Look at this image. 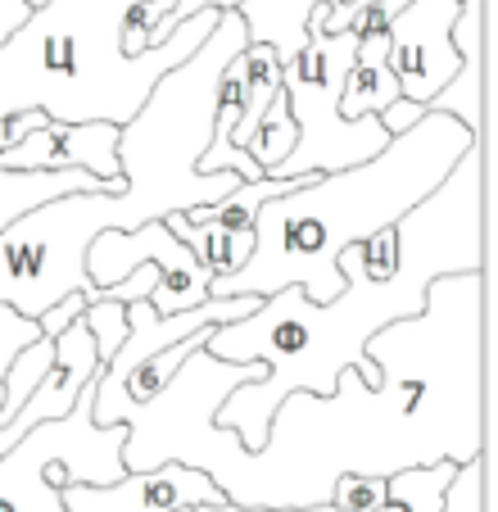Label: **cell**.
Segmentation results:
<instances>
[{"mask_svg":"<svg viewBox=\"0 0 498 512\" xmlns=\"http://www.w3.org/2000/svg\"><path fill=\"white\" fill-rule=\"evenodd\" d=\"M485 272H453L426 286V309L376 331L367 358L381 386L354 368L336 390L286 395L259 449L213 426L236 386L263 377V363H222L195 349L150 404L123 408V467L154 472L182 463L204 472L240 508H326L340 476H399L431 463L485 454Z\"/></svg>","mask_w":498,"mask_h":512,"instance_id":"1","label":"cell"},{"mask_svg":"<svg viewBox=\"0 0 498 512\" xmlns=\"http://www.w3.org/2000/svg\"><path fill=\"white\" fill-rule=\"evenodd\" d=\"M399 268L376 281L358 268L354 250L340 254L345 290L313 304L299 286H286L259 304L245 322L218 327L209 354L222 363H263V377L236 386L213 413V426L231 431L240 449H259L277 404L295 390L326 399L340 372L354 368L367 386H381V368L367 358L376 331L408 322L426 309V286L453 272H485V141L471 145L449 177L412 213L394 223Z\"/></svg>","mask_w":498,"mask_h":512,"instance_id":"2","label":"cell"},{"mask_svg":"<svg viewBox=\"0 0 498 512\" xmlns=\"http://www.w3.org/2000/svg\"><path fill=\"white\" fill-rule=\"evenodd\" d=\"M471 145L480 141L458 118L426 109L422 123L403 136H390L376 159L345 173L308 177L290 195L268 200L254 213V254L240 272L213 281L209 300H231V295L268 300L286 286H299L313 304L336 300L345 290L340 254L417 209L458 168Z\"/></svg>","mask_w":498,"mask_h":512,"instance_id":"3","label":"cell"},{"mask_svg":"<svg viewBox=\"0 0 498 512\" xmlns=\"http://www.w3.org/2000/svg\"><path fill=\"white\" fill-rule=\"evenodd\" d=\"M141 0H46L0 46V123L46 114L50 123H132L154 82L204 46L222 14L177 23L145 55H123V19Z\"/></svg>","mask_w":498,"mask_h":512,"instance_id":"4","label":"cell"},{"mask_svg":"<svg viewBox=\"0 0 498 512\" xmlns=\"http://www.w3.org/2000/svg\"><path fill=\"white\" fill-rule=\"evenodd\" d=\"M249 46L245 19L227 10L191 59L163 73L132 123L118 127V173L123 191H87V218L100 232L136 227L218 204L240 186L236 173H200V155L213 136V96L222 68Z\"/></svg>","mask_w":498,"mask_h":512,"instance_id":"5","label":"cell"},{"mask_svg":"<svg viewBox=\"0 0 498 512\" xmlns=\"http://www.w3.org/2000/svg\"><path fill=\"white\" fill-rule=\"evenodd\" d=\"M358 37L340 32L326 37L317 23H308V41L286 68H281V91H286L290 118H295V150L277 177H326L345 173L367 159H376L390 145L381 118H340V91L354 68Z\"/></svg>","mask_w":498,"mask_h":512,"instance_id":"6","label":"cell"},{"mask_svg":"<svg viewBox=\"0 0 498 512\" xmlns=\"http://www.w3.org/2000/svg\"><path fill=\"white\" fill-rule=\"evenodd\" d=\"M96 381H87L68 417L32 426L10 454H0V512H64V485H114L127 476V426H96L91 417Z\"/></svg>","mask_w":498,"mask_h":512,"instance_id":"7","label":"cell"},{"mask_svg":"<svg viewBox=\"0 0 498 512\" xmlns=\"http://www.w3.org/2000/svg\"><path fill=\"white\" fill-rule=\"evenodd\" d=\"M458 0H408L390 19V73L399 82V96L412 105H431L444 82L458 73V50L449 32L458 23Z\"/></svg>","mask_w":498,"mask_h":512,"instance_id":"8","label":"cell"},{"mask_svg":"<svg viewBox=\"0 0 498 512\" xmlns=\"http://www.w3.org/2000/svg\"><path fill=\"white\" fill-rule=\"evenodd\" d=\"M64 512H186L218 503L222 490L204 472L182 463H163L154 472H127L114 485H64Z\"/></svg>","mask_w":498,"mask_h":512,"instance_id":"9","label":"cell"},{"mask_svg":"<svg viewBox=\"0 0 498 512\" xmlns=\"http://www.w3.org/2000/svg\"><path fill=\"white\" fill-rule=\"evenodd\" d=\"M82 191H114L100 177L82 173V168H64V173H32V168H0V232H10L19 218H28L32 209L64 195Z\"/></svg>","mask_w":498,"mask_h":512,"instance_id":"10","label":"cell"},{"mask_svg":"<svg viewBox=\"0 0 498 512\" xmlns=\"http://www.w3.org/2000/svg\"><path fill=\"white\" fill-rule=\"evenodd\" d=\"M399 100V82L390 73V37H363L358 41L354 68L340 91V118H376L381 109H390Z\"/></svg>","mask_w":498,"mask_h":512,"instance_id":"11","label":"cell"},{"mask_svg":"<svg viewBox=\"0 0 498 512\" xmlns=\"http://www.w3.org/2000/svg\"><path fill=\"white\" fill-rule=\"evenodd\" d=\"M317 5H336V0H245L240 5V19H245V32L249 41H259V46H272L281 59V68L304 50L308 41V14Z\"/></svg>","mask_w":498,"mask_h":512,"instance_id":"12","label":"cell"},{"mask_svg":"<svg viewBox=\"0 0 498 512\" xmlns=\"http://www.w3.org/2000/svg\"><path fill=\"white\" fill-rule=\"evenodd\" d=\"M163 227L173 232V241H182L195 254L200 268H209L213 281L240 272L245 259L254 254V232H227V227H213V223H191L186 213H168Z\"/></svg>","mask_w":498,"mask_h":512,"instance_id":"13","label":"cell"},{"mask_svg":"<svg viewBox=\"0 0 498 512\" xmlns=\"http://www.w3.org/2000/svg\"><path fill=\"white\" fill-rule=\"evenodd\" d=\"M453 472H458V463H431L390 476V494L372 512H440V499L449 490ZM304 512H340V508H304Z\"/></svg>","mask_w":498,"mask_h":512,"instance_id":"14","label":"cell"},{"mask_svg":"<svg viewBox=\"0 0 498 512\" xmlns=\"http://www.w3.org/2000/svg\"><path fill=\"white\" fill-rule=\"evenodd\" d=\"M50 358H55V340L50 336H37L28 349L14 354L10 372H5V381H0V426H10L14 417H19V408L28 404V395L41 386V377H46Z\"/></svg>","mask_w":498,"mask_h":512,"instance_id":"15","label":"cell"},{"mask_svg":"<svg viewBox=\"0 0 498 512\" xmlns=\"http://www.w3.org/2000/svg\"><path fill=\"white\" fill-rule=\"evenodd\" d=\"M295 150V118H290V105H286V91L268 105V114L259 118L254 136L245 141V155L259 164L263 177H277V168L286 164V155Z\"/></svg>","mask_w":498,"mask_h":512,"instance_id":"16","label":"cell"},{"mask_svg":"<svg viewBox=\"0 0 498 512\" xmlns=\"http://www.w3.org/2000/svg\"><path fill=\"white\" fill-rule=\"evenodd\" d=\"M82 327L96 340V354L109 363V358L118 354V345L127 340V304H114V300L87 304V309H82Z\"/></svg>","mask_w":498,"mask_h":512,"instance_id":"17","label":"cell"},{"mask_svg":"<svg viewBox=\"0 0 498 512\" xmlns=\"http://www.w3.org/2000/svg\"><path fill=\"white\" fill-rule=\"evenodd\" d=\"M440 512H485V454L453 472L449 490L440 499Z\"/></svg>","mask_w":498,"mask_h":512,"instance_id":"18","label":"cell"},{"mask_svg":"<svg viewBox=\"0 0 498 512\" xmlns=\"http://www.w3.org/2000/svg\"><path fill=\"white\" fill-rule=\"evenodd\" d=\"M385 494H390V476H340L326 508L372 512V508H381V503H385Z\"/></svg>","mask_w":498,"mask_h":512,"instance_id":"19","label":"cell"},{"mask_svg":"<svg viewBox=\"0 0 498 512\" xmlns=\"http://www.w3.org/2000/svg\"><path fill=\"white\" fill-rule=\"evenodd\" d=\"M349 250H354L358 268H363L367 277H376V281L394 277V268H399V236H394V227H385V232H376V236H367V241L349 245Z\"/></svg>","mask_w":498,"mask_h":512,"instance_id":"20","label":"cell"},{"mask_svg":"<svg viewBox=\"0 0 498 512\" xmlns=\"http://www.w3.org/2000/svg\"><path fill=\"white\" fill-rule=\"evenodd\" d=\"M240 5H245V0H177L173 10H168V14H163V19L150 28V37H145V50L163 46V41L173 37V28H177V23L195 19V14H204V10H218V14H227V10H240Z\"/></svg>","mask_w":498,"mask_h":512,"instance_id":"21","label":"cell"},{"mask_svg":"<svg viewBox=\"0 0 498 512\" xmlns=\"http://www.w3.org/2000/svg\"><path fill=\"white\" fill-rule=\"evenodd\" d=\"M37 336H41V327L32 318H19L14 309H0V381H5V372H10L14 354L28 349Z\"/></svg>","mask_w":498,"mask_h":512,"instance_id":"22","label":"cell"},{"mask_svg":"<svg viewBox=\"0 0 498 512\" xmlns=\"http://www.w3.org/2000/svg\"><path fill=\"white\" fill-rule=\"evenodd\" d=\"M82 309H87V300H82V295H68L64 304H55V309H46V313H41V318H37L41 336H50V340H55L59 331H64V327H73V322L82 318Z\"/></svg>","mask_w":498,"mask_h":512,"instance_id":"23","label":"cell"},{"mask_svg":"<svg viewBox=\"0 0 498 512\" xmlns=\"http://www.w3.org/2000/svg\"><path fill=\"white\" fill-rule=\"evenodd\" d=\"M376 118H381L385 136H403V132H408V127H417V123H422V118H426V105H412V100H403V96H399L390 109H381V114H376Z\"/></svg>","mask_w":498,"mask_h":512,"instance_id":"24","label":"cell"},{"mask_svg":"<svg viewBox=\"0 0 498 512\" xmlns=\"http://www.w3.org/2000/svg\"><path fill=\"white\" fill-rule=\"evenodd\" d=\"M50 118L46 114H37V109H28V114H14V118H5V150L10 145H19L28 132H37V127H46Z\"/></svg>","mask_w":498,"mask_h":512,"instance_id":"25","label":"cell"},{"mask_svg":"<svg viewBox=\"0 0 498 512\" xmlns=\"http://www.w3.org/2000/svg\"><path fill=\"white\" fill-rule=\"evenodd\" d=\"M191 512H286V508H240V503H231V499H218V503H200V508H191Z\"/></svg>","mask_w":498,"mask_h":512,"instance_id":"26","label":"cell"},{"mask_svg":"<svg viewBox=\"0 0 498 512\" xmlns=\"http://www.w3.org/2000/svg\"><path fill=\"white\" fill-rule=\"evenodd\" d=\"M23 5H28V10H41V5H46V0H23Z\"/></svg>","mask_w":498,"mask_h":512,"instance_id":"27","label":"cell"},{"mask_svg":"<svg viewBox=\"0 0 498 512\" xmlns=\"http://www.w3.org/2000/svg\"><path fill=\"white\" fill-rule=\"evenodd\" d=\"M186 512H191V508H186Z\"/></svg>","mask_w":498,"mask_h":512,"instance_id":"28","label":"cell"}]
</instances>
